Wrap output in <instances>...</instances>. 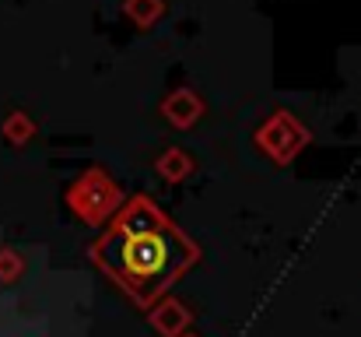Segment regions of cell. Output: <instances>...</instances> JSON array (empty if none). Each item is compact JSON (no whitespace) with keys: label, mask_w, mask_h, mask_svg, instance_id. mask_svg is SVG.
<instances>
[{"label":"cell","mask_w":361,"mask_h":337,"mask_svg":"<svg viewBox=\"0 0 361 337\" xmlns=\"http://www.w3.org/2000/svg\"><path fill=\"white\" fill-rule=\"evenodd\" d=\"M161 112H165V119H169L172 126L186 130V126H193V123H197V116L204 112V102H200V95H197V92L179 88V92H172V95L161 102Z\"/></svg>","instance_id":"cell-4"},{"label":"cell","mask_w":361,"mask_h":337,"mask_svg":"<svg viewBox=\"0 0 361 337\" xmlns=\"http://www.w3.org/2000/svg\"><path fill=\"white\" fill-rule=\"evenodd\" d=\"M147 320H151L154 331H161L165 337H176L186 324H190V313L183 309V302H176V299H161V306H154V309L147 313Z\"/></svg>","instance_id":"cell-5"},{"label":"cell","mask_w":361,"mask_h":337,"mask_svg":"<svg viewBox=\"0 0 361 337\" xmlns=\"http://www.w3.org/2000/svg\"><path fill=\"white\" fill-rule=\"evenodd\" d=\"M123 14L137 28H151L165 14V0H123Z\"/></svg>","instance_id":"cell-6"},{"label":"cell","mask_w":361,"mask_h":337,"mask_svg":"<svg viewBox=\"0 0 361 337\" xmlns=\"http://www.w3.org/2000/svg\"><path fill=\"white\" fill-rule=\"evenodd\" d=\"M200 249L169 222L147 197H133L92 246V260L120 285L137 306H151L169 285L193 267Z\"/></svg>","instance_id":"cell-1"},{"label":"cell","mask_w":361,"mask_h":337,"mask_svg":"<svg viewBox=\"0 0 361 337\" xmlns=\"http://www.w3.org/2000/svg\"><path fill=\"white\" fill-rule=\"evenodd\" d=\"M32 137H35V119H32L28 112H11V116L4 119V141H7V144L21 148V144H28Z\"/></svg>","instance_id":"cell-7"},{"label":"cell","mask_w":361,"mask_h":337,"mask_svg":"<svg viewBox=\"0 0 361 337\" xmlns=\"http://www.w3.org/2000/svg\"><path fill=\"white\" fill-rule=\"evenodd\" d=\"M256 144L281 165H288L305 144H309V130L291 116V112H274L259 130H256Z\"/></svg>","instance_id":"cell-3"},{"label":"cell","mask_w":361,"mask_h":337,"mask_svg":"<svg viewBox=\"0 0 361 337\" xmlns=\"http://www.w3.org/2000/svg\"><path fill=\"white\" fill-rule=\"evenodd\" d=\"M158 172H161L165 179L179 183V179H186V176L193 172V162H190L179 148H172V151H165V155L158 158Z\"/></svg>","instance_id":"cell-8"},{"label":"cell","mask_w":361,"mask_h":337,"mask_svg":"<svg viewBox=\"0 0 361 337\" xmlns=\"http://www.w3.org/2000/svg\"><path fill=\"white\" fill-rule=\"evenodd\" d=\"M21 271H25V260L4 246L0 249V281H14V278H21Z\"/></svg>","instance_id":"cell-9"},{"label":"cell","mask_w":361,"mask_h":337,"mask_svg":"<svg viewBox=\"0 0 361 337\" xmlns=\"http://www.w3.org/2000/svg\"><path fill=\"white\" fill-rule=\"evenodd\" d=\"M116 204H120V190H116V183H113L102 169L85 172V176L71 187V208L78 211V218H85V222H92V225L106 222V215H109Z\"/></svg>","instance_id":"cell-2"}]
</instances>
